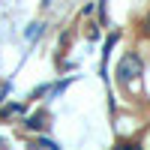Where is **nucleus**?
<instances>
[{
	"label": "nucleus",
	"mask_w": 150,
	"mask_h": 150,
	"mask_svg": "<svg viewBox=\"0 0 150 150\" xmlns=\"http://www.w3.org/2000/svg\"><path fill=\"white\" fill-rule=\"evenodd\" d=\"M144 27H147V30H150V15H147V24H144Z\"/></svg>",
	"instance_id": "39448f33"
},
{
	"label": "nucleus",
	"mask_w": 150,
	"mask_h": 150,
	"mask_svg": "<svg viewBox=\"0 0 150 150\" xmlns=\"http://www.w3.org/2000/svg\"><path fill=\"white\" fill-rule=\"evenodd\" d=\"M141 72H144V66H141V57L138 54H126L120 60V66H117V78H120V84L123 87H138V78H141Z\"/></svg>",
	"instance_id": "f257e3e1"
},
{
	"label": "nucleus",
	"mask_w": 150,
	"mask_h": 150,
	"mask_svg": "<svg viewBox=\"0 0 150 150\" xmlns=\"http://www.w3.org/2000/svg\"><path fill=\"white\" fill-rule=\"evenodd\" d=\"M42 120H45L42 114H39V117H27V129H42V126H45Z\"/></svg>",
	"instance_id": "f03ea898"
},
{
	"label": "nucleus",
	"mask_w": 150,
	"mask_h": 150,
	"mask_svg": "<svg viewBox=\"0 0 150 150\" xmlns=\"http://www.w3.org/2000/svg\"><path fill=\"white\" fill-rule=\"evenodd\" d=\"M18 111H21V105H6L3 111H0V114H3V117H9V114H18Z\"/></svg>",
	"instance_id": "20e7f679"
},
{
	"label": "nucleus",
	"mask_w": 150,
	"mask_h": 150,
	"mask_svg": "<svg viewBox=\"0 0 150 150\" xmlns=\"http://www.w3.org/2000/svg\"><path fill=\"white\" fill-rule=\"evenodd\" d=\"M39 33H42V24H30V30H27V39H36Z\"/></svg>",
	"instance_id": "7ed1b4c3"
}]
</instances>
